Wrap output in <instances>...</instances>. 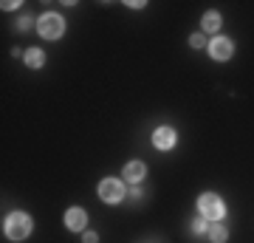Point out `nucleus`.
Here are the masks:
<instances>
[{
  "label": "nucleus",
  "mask_w": 254,
  "mask_h": 243,
  "mask_svg": "<svg viewBox=\"0 0 254 243\" xmlns=\"http://www.w3.org/2000/svg\"><path fill=\"white\" fill-rule=\"evenodd\" d=\"M31 229H34V221H31V215H26V212H11V215L3 221V235H6L9 241H26L28 235H31Z\"/></svg>",
  "instance_id": "f257e3e1"
},
{
  "label": "nucleus",
  "mask_w": 254,
  "mask_h": 243,
  "mask_svg": "<svg viewBox=\"0 0 254 243\" xmlns=\"http://www.w3.org/2000/svg\"><path fill=\"white\" fill-rule=\"evenodd\" d=\"M198 212L206 218L209 224H215V221H223L226 218V207H223V201L215 195V192H203L198 198Z\"/></svg>",
  "instance_id": "f03ea898"
},
{
  "label": "nucleus",
  "mask_w": 254,
  "mask_h": 243,
  "mask_svg": "<svg viewBox=\"0 0 254 243\" xmlns=\"http://www.w3.org/2000/svg\"><path fill=\"white\" fill-rule=\"evenodd\" d=\"M37 31H40L43 40H60L65 31V20L57 11H48L43 17H37Z\"/></svg>",
  "instance_id": "7ed1b4c3"
},
{
  "label": "nucleus",
  "mask_w": 254,
  "mask_h": 243,
  "mask_svg": "<svg viewBox=\"0 0 254 243\" xmlns=\"http://www.w3.org/2000/svg\"><path fill=\"white\" fill-rule=\"evenodd\" d=\"M99 198L105 204H119L125 201V184L119 178H102L99 181Z\"/></svg>",
  "instance_id": "20e7f679"
},
{
  "label": "nucleus",
  "mask_w": 254,
  "mask_h": 243,
  "mask_svg": "<svg viewBox=\"0 0 254 243\" xmlns=\"http://www.w3.org/2000/svg\"><path fill=\"white\" fill-rule=\"evenodd\" d=\"M232 54H235V43H232L229 37H215V40H209V57H212V60L226 63V60H232Z\"/></svg>",
  "instance_id": "39448f33"
},
{
  "label": "nucleus",
  "mask_w": 254,
  "mask_h": 243,
  "mask_svg": "<svg viewBox=\"0 0 254 243\" xmlns=\"http://www.w3.org/2000/svg\"><path fill=\"white\" fill-rule=\"evenodd\" d=\"M65 226H68L71 232H85V226H88V212L82 207H71L65 212Z\"/></svg>",
  "instance_id": "423d86ee"
},
{
  "label": "nucleus",
  "mask_w": 254,
  "mask_h": 243,
  "mask_svg": "<svg viewBox=\"0 0 254 243\" xmlns=\"http://www.w3.org/2000/svg\"><path fill=\"white\" fill-rule=\"evenodd\" d=\"M153 144H155V150H173L175 147V130L173 127H158L153 133Z\"/></svg>",
  "instance_id": "0eeeda50"
},
{
  "label": "nucleus",
  "mask_w": 254,
  "mask_h": 243,
  "mask_svg": "<svg viewBox=\"0 0 254 243\" xmlns=\"http://www.w3.org/2000/svg\"><path fill=\"white\" fill-rule=\"evenodd\" d=\"M122 175H125V181H130V184H141L147 175V167L141 162H127L125 170H122Z\"/></svg>",
  "instance_id": "6e6552de"
},
{
  "label": "nucleus",
  "mask_w": 254,
  "mask_h": 243,
  "mask_svg": "<svg viewBox=\"0 0 254 243\" xmlns=\"http://www.w3.org/2000/svg\"><path fill=\"white\" fill-rule=\"evenodd\" d=\"M220 23H223V20H220L218 11H206L203 20H200V28H203V34H215V31L220 28Z\"/></svg>",
  "instance_id": "1a4fd4ad"
},
{
  "label": "nucleus",
  "mask_w": 254,
  "mask_h": 243,
  "mask_svg": "<svg viewBox=\"0 0 254 243\" xmlns=\"http://www.w3.org/2000/svg\"><path fill=\"white\" fill-rule=\"evenodd\" d=\"M209 241L212 243H226V238H229V229L220 221H215V224H209Z\"/></svg>",
  "instance_id": "9d476101"
},
{
  "label": "nucleus",
  "mask_w": 254,
  "mask_h": 243,
  "mask_svg": "<svg viewBox=\"0 0 254 243\" xmlns=\"http://www.w3.org/2000/svg\"><path fill=\"white\" fill-rule=\"evenodd\" d=\"M23 60H26V65H28V68H43V63H46V54H43L40 48H28Z\"/></svg>",
  "instance_id": "9b49d317"
},
{
  "label": "nucleus",
  "mask_w": 254,
  "mask_h": 243,
  "mask_svg": "<svg viewBox=\"0 0 254 243\" xmlns=\"http://www.w3.org/2000/svg\"><path fill=\"white\" fill-rule=\"evenodd\" d=\"M190 229H192V235H198V238H200V235H206V232H209V221H206V218H200V221H192Z\"/></svg>",
  "instance_id": "f8f14e48"
},
{
  "label": "nucleus",
  "mask_w": 254,
  "mask_h": 243,
  "mask_svg": "<svg viewBox=\"0 0 254 243\" xmlns=\"http://www.w3.org/2000/svg\"><path fill=\"white\" fill-rule=\"evenodd\" d=\"M190 43H192V48H203V45H206V34H203V31H198V34L190 37Z\"/></svg>",
  "instance_id": "ddd939ff"
},
{
  "label": "nucleus",
  "mask_w": 254,
  "mask_h": 243,
  "mask_svg": "<svg viewBox=\"0 0 254 243\" xmlns=\"http://www.w3.org/2000/svg\"><path fill=\"white\" fill-rule=\"evenodd\" d=\"M82 243H99V235L96 232H82Z\"/></svg>",
  "instance_id": "4468645a"
},
{
  "label": "nucleus",
  "mask_w": 254,
  "mask_h": 243,
  "mask_svg": "<svg viewBox=\"0 0 254 243\" xmlns=\"http://www.w3.org/2000/svg\"><path fill=\"white\" fill-rule=\"evenodd\" d=\"M14 9H20L17 0H9V3H3V11H14Z\"/></svg>",
  "instance_id": "2eb2a0df"
},
{
  "label": "nucleus",
  "mask_w": 254,
  "mask_h": 243,
  "mask_svg": "<svg viewBox=\"0 0 254 243\" xmlns=\"http://www.w3.org/2000/svg\"><path fill=\"white\" fill-rule=\"evenodd\" d=\"M130 198L141 201V189H138V184H133V189H130Z\"/></svg>",
  "instance_id": "dca6fc26"
},
{
  "label": "nucleus",
  "mask_w": 254,
  "mask_h": 243,
  "mask_svg": "<svg viewBox=\"0 0 254 243\" xmlns=\"http://www.w3.org/2000/svg\"><path fill=\"white\" fill-rule=\"evenodd\" d=\"M17 28H20V31H26V28H31V20H26V17H23V20L17 23Z\"/></svg>",
  "instance_id": "f3484780"
}]
</instances>
